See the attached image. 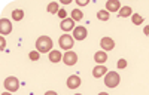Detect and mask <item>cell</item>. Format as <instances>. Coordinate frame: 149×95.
<instances>
[{"label": "cell", "instance_id": "7c38bea8", "mask_svg": "<svg viewBox=\"0 0 149 95\" xmlns=\"http://www.w3.org/2000/svg\"><path fill=\"white\" fill-rule=\"evenodd\" d=\"M94 61H95L98 65L104 64V63L107 61V54H106L104 51H98V52H95V54H94Z\"/></svg>", "mask_w": 149, "mask_h": 95}, {"label": "cell", "instance_id": "484cf974", "mask_svg": "<svg viewBox=\"0 0 149 95\" xmlns=\"http://www.w3.org/2000/svg\"><path fill=\"white\" fill-rule=\"evenodd\" d=\"M45 95H58L55 91H48V92H45Z\"/></svg>", "mask_w": 149, "mask_h": 95}, {"label": "cell", "instance_id": "4316f807", "mask_svg": "<svg viewBox=\"0 0 149 95\" xmlns=\"http://www.w3.org/2000/svg\"><path fill=\"white\" fill-rule=\"evenodd\" d=\"M143 33H145L146 36H149V25H146V27L143 28Z\"/></svg>", "mask_w": 149, "mask_h": 95}, {"label": "cell", "instance_id": "44dd1931", "mask_svg": "<svg viewBox=\"0 0 149 95\" xmlns=\"http://www.w3.org/2000/svg\"><path fill=\"white\" fill-rule=\"evenodd\" d=\"M29 56H30V59H31V61H37V59L40 58V52H39V51H31Z\"/></svg>", "mask_w": 149, "mask_h": 95}, {"label": "cell", "instance_id": "9c48e42d", "mask_svg": "<svg viewBox=\"0 0 149 95\" xmlns=\"http://www.w3.org/2000/svg\"><path fill=\"white\" fill-rule=\"evenodd\" d=\"M100 46H102V49L106 52V51H110V49H113L115 48V42L112 37H109V36H106V37H103L100 40Z\"/></svg>", "mask_w": 149, "mask_h": 95}, {"label": "cell", "instance_id": "277c9868", "mask_svg": "<svg viewBox=\"0 0 149 95\" xmlns=\"http://www.w3.org/2000/svg\"><path fill=\"white\" fill-rule=\"evenodd\" d=\"M58 45H60V48H63V49L67 52V51H70L72 48H73V37H72V36H69L67 33L63 34V36H60Z\"/></svg>", "mask_w": 149, "mask_h": 95}, {"label": "cell", "instance_id": "8992f818", "mask_svg": "<svg viewBox=\"0 0 149 95\" xmlns=\"http://www.w3.org/2000/svg\"><path fill=\"white\" fill-rule=\"evenodd\" d=\"M86 36H88V31H86L85 27H82V25L74 27V30H73V39H76V40H84Z\"/></svg>", "mask_w": 149, "mask_h": 95}, {"label": "cell", "instance_id": "3957f363", "mask_svg": "<svg viewBox=\"0 0 149 95\" xmlns=\"http://www.w3.org/2000/svg\"><path fill=\"white\" fill-rule=\"evenodd\" d=\"M3 85H5V88H6L8 92H15L19 88V80L17 77H14V76H9V77L5 79Z\"/></svg>", "mask_w": 149, "mask_h": 95}, {"label": "cell", "instance_id": "ac0fdd59", "mask_svg": "<svg viewBox=\"0 0 149 95\" xmlns=\"http://www.w3.org/2000/svg\"><path fill=\"white\" fill-rule=\"evenodd\" d=\"M109 17H110V15H109V12H107L106 9H102V10L97 12V18L100 19V21H107Z\"/></svg>", "mask_w": 149, "mask_h": 95}, {"label": "cell", "instance_id": "ba28073f", "mask_svg": "<svg viewBox=\"0 0 149 95\" xmlns=\"http://www.w3.org/2000/svg\"><path fill=\"white\" fill-rule=\"evenodd\" d=\"M12 31V24L9 19L6 18H2L0 19V33H2V36H6Z\"/></svg>", "mask_w": 149, "mask_h": 95}, {"label": "cell", "instance_id": "7a4b0ae2", "mask_svg": "<svg viewBox=\"0 0 149 95\" xmlns=\"http://www.w3.org/2000/svg\"><path fill=\"white\" fill-rule=\"evenodd\" d=\"M119 74L116 71H107L106 76H104V85L107 88H116L119 85Z\"/></svg>", "mask_w": 149, "mask_h": 95}, {"label": "cell", "instance_id": "f1b7e54d", "mask_svg": "<svg viewBox=\"0 0 149 95\" xmlns=\"http://www.w3.org/2000/svg\"><path fill=\"white\" fill-rule=\"evenodd\" d=\"M2 95H12V94H10V92H3Z\"/></svg>", "mask_w": 149, "mask_h": 95}, {"label": "cell", "instance_id": "30bf717a", "mask_svg": "<svg viewBox=\"0 0 149 95\" xmlns=\"http://www.w3.org/2000/svg\"><path fill=\"white\" fill-rule=\"evenodd\" d=\"M121 9L119 0H107L106 2V10L107 12H118Z\"/></svg>", "mask_w": 149, "mask_h": 95}, {"label": "cell", "instance_id": "52a82bcc", "mask_svg": "<svg viewBox=\"0 0 149 95\" xmlns=\"http://www.w3.org/2000/svg\"><path fill=\"white\" fill-rule=\"evenodd\" d=\"M66 85H67L69 89H76V88H79V86H81V77H79L78 74H72V76H69Z\"/></svg>", "mask_w": 149, "mask_h": 95}, {"label": "cell", "instance_id": "5b68a950", "mask_svg": "<svg viewBox=\"0 0 149 95\" xmlns=\"http://www.w3.org/2000/svg\"><path fill=\"white\" fill-rule=\"evenodd\" d=\"M63 63L66 65H74V64L78 63V54L73 52V51H67L63 55Z\"/></svg>", "mask_w": 149, "mask_h": 95}, {"label": "cell", "instance_id": "6da1fadb", "mask_svg": "<svg viewBox=\"0 0 149 95\" xmlns=\"http://www.w3.org/2000/svg\"><path fill=\"white\" fill-rule=\"evenodd\" d=\"M51 48H52V40H51V37H48V36H40V37L36 40V51H39L40 54L51 52Z\"/></svg>", "mask_w": 149, "mask_h": 95}, {"label": "cell", "instance_id": "9a60e30c", "mask_svg": "<svg viewBox=\"0 0 149 95\" xmlns=\"http://www.w3.org/2000/svg\"><path fill=\"white\" fill-rule=\"evenodd\" d=\"M82 18H84V12H82L81 9L76 8V9L72 10V19H73V21H81Z\"/></svg>", "mask_w": 149, "mask_h": 95}, {"label": "cell", "instance_id": "83f0119b", "mask_svg": "<svg viewBox=\"0 0 149 95\" xmlns=\"http://www.w3.org/2000/svg\"><path fill=\"white\" fill-rule=\"evenodd\" d=\"M98 95H109V94H107V92H100Z\"/></svg>", "mask_w": 149, "mask_h": 95}, {"label": "cell", "instance_id": "7402d4cb", "mask_svg": "<svg viewBox=\"0 0 149 95\" xmlns=\"http://www.w3.org/2000/svg\"><path fill=\"white\" fill-rule=\"evenodd\" d=\"M116 65H118V68H125L127 67V61H125V59H119Z\"/></svg>", "mask_w": 149, "mask_h": 95}, {"label": "cell", "instance_id": "d4e9b609", "mask_svg": "<svg viewBox=\"0 0 149 95\" xmlns=\"http://www.w3.org/2000/svg\"><path fill=\"white\" fill-rule=\"evenodd\" d=\"M58 17L63 18V19H66V10H64V9H60V10H58Z\"/></svg>", "mask_w": 149, "mask_h": 95}, {"label": "cell", "instance_id": "cb8c5ba5", "mask_svg": "<svg viewBox=\"0 0 149 95\" xmlns=\"http://www.w3.org/2000/svg\"><path fill=\"white\" fill-rule=\"evenodd\" d=\"M76 3H78V6H86L88 5V0H76Z\"/></svg>", "mask_w": 149, "mask_h": 95}, {"label": "cell", "instance_id": "e0dca14e", "mask_svg": "<svg viewBox=\"0 0 149 95\" xmlns=\"http://www.w3.org/2000/svg\"><path fill=\"white\" fill-rule=\"evenodd\" d=\"M46 10L49 12V14H58V3L57 2H51L48 6H46Z\"/></svg>", "mask_w": 149, "mask_h": 95}, {"label": "cell", "instance_id": "ffe728a7", "mask_svg": "<svg viewBox=\"0 0 149 95\" xmlns=\"http://www.w3.org/2000/svg\"><path fill=\"white\" fill-rule=\"evenodd\" d=\"M131 21H133V24H136V25H140V24L143 22V17L139 15V14H133L131 15Z\"/></svg>", "mask_w": 149, "mask_h": 95}, {"label": "cell", "instance_id": "d6986e66", "mask_svg": "<svg viewBox=\"0 0 149 95\" xmlns=\"http://www.w3.org/2000/svg\"><path fill=\"white\" fill-rule=\"evenodd\" d=\"M12 18H14V21H21L24 18V12L21 9H15L12 12Z\"/></svg>", "mask_w": 149, "mask_h": 95}, {"label": "cell", "instance_id": "603a6c76", "mask_svg": "<svg viewBox=\"0 0 149 95\" xmlns=\"http://www.w3.org/2000/svg\"><path fill=\"white\" fill-rule=\"evenodd\" d=\"M5 48H6V40L2 36V37H0V51H5Z\"/></svg>", "mask_w": 149, "mask_h": 95}, {"label": "cell", "instance_id": "2e32d148", "mask_svg": "<svg viewBox=\"0 0 149 95\" xmlns=\"http://www.w3.org/2000/svg\"><path fill=\"white\" fill-rule=\"evenodd\" d=\"M131 15H133V10H131L130 6H124V8L119 9V17H122V18L125 17L127 18V17H131Z\"/></svg>", "mask_w": 149, "mask_h": 95}, {"label": "cell", "instance_id": "4fadbf2b", "mask_svg": "<svg viewBox=\"0 0 149 95\" xmlns=\"http://www.w3.org/2000/svg\"><path fill=\"white\" fill-rule=\"evenodd\" d=\"M106 73H107V68H106L104 65H97V67H94V70H93V76H94L95 79L102 77V76H106Z\"/></svg>", "mask_w": 149, "mask_h": 95}, {"label": "cell", "instance_id": "8fae6325", "mask_svg": "<svg viewBox=\"0 0 149 95\" xmlns=\"http://www.w3.org/2000/svg\"><path fill=\"white\" fill-rule=\"evenodd\" d=\"M60 27H61V30L66 31V33H67V31H70V30H74V21H73L72 18H66V19L61 21Z\"/></svg>", "mask_w": 149, "mask_h": 95}, {"label": "cell", "instance_id": "f546056e", "mask_svg": "<svg viewBox=\"0 0 149 95\" xmlns=\"http://www.w3.org/2000/svg\"><path fill=\"white\" fill-rule=\"evenodd\" d=\"M74 95H82V94H74Z\"/></svg>", "mask_w": 149, "mask_h": 95}, {"label": "cell", "instance_id": "5bb4252c", "mask_svg": "<svg viewBox=\"0 0 149 95\" xmlns=\"http://www.w3.org/2000/svg\"><path fill=\"white\" fill-rule=\"evenodd\" d=\"M49 61H51V63L63 61V55H61L60 51H51V52H49Z\"/></svg>", "mask_w": 149, "mask_h": 95}]
</instances>
